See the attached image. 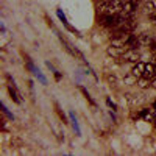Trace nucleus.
Instances as JSON below:
<instances>
[{
  "mask_svg": "<svg viewBox=\"0 0 156 156\" xmlns=\"http://www.w3.org/2000/svg\"><path fill=\"white\" fill-rule=\"evenodd\" d=\"M137 8H139V0H126L122 8V14H125L126 17H131L137 11Z\"/></svg>",
  "mask_w": 156,
  "mask_h": 156,
  "instance_id": "2",
  "label": "nucleus"
},
{
  "mask_svg": "<svg viewBox=\"0 0 156 156\" xmlns=\"http://www.w3.org/2000/svg\"><path fill=\"white\" fill-rule=\"evenodd\" d=\"M137 37H139L140 45H150V44L153 42V37H151V36H150V33H147V31L137 34Z\"/></svg>",
  "mask_w": 156,
  "mask_h": 156,
  "instance_id": "6",
  "label": "nucleus"
},
{
  "mask_svg": "<svg viewBox=\"0 0 156 156\" xmlns=\"http://www.w3.org/2000/svg\"><path fill=\"white\" fill-rule=\"evenodd\" d=\"M150 87L156 89V76H154V78H151V86H150Z\"/></svg>",
  "mask_w": 156,
  "mask_h": 156,
  "instance_id": "15",
  "label": "nucleus"
},
{
  "mask_svg": "<svg viewBox=\"0 0 156 156\" xmlns=\"http://www.w3.org/2000/svg\"><path fill=\"white\" fill-rule=\"evenodd\" d=\"M153 112H154V115H156V108H154V109H153Z\"/></svg>",
  "mask_w": 156,
  "mask_h": 156,
  "instance_id": "17",
  "label": "nucleus"
},
{
  "mask_svg": "<svg viewBox=\"0 0 156 156\" xmlns=\"http://www.w3.org/2000/svg\"><path fill=\"white\" fill-rule=\"evenodd\" d=\"M148 19H150V22H151V23L154 25V27H156V12H154V14H151Z\"/></svg>",
  "mask_w": 156,
  "mask_h": 156,
  "instance_id": "14",
  "label": "nucleus"
},
{
  "mask_svg": "<svg viewBox=\"0 0 156 156\" xmlns=\"http://www.w3.org/2000/svg\"><path fill=\"white\" fill-rule=\"evenodd\" d=\"M106 81L111 87H119V78H117L114 73H106Z\"/></svg>",
  "mask_w": 156,
  "mask_h": 156,
  "instance_id": "9",
  "label": "nucleus"
},
{
  "mask_svg": "<svg viewBox=\"0 0 156 156\" xmlns=\"http://www.w3.org/2000/svg\"><path fill=\"white\" fill-rule=\"evenodd\" d=\"M144 76H148V78H154L156 76V64H145Z\"/></svg>",
  "mask_w": 156,
  "mask_h": 156,
  "instance_id": "7",
  "label": "nucleus"
},
{
  "mask_svg": "<svg viewBox=\"0 0 156 156\" xmlns=\"http://www.w3.org/2000/svg\"><path fill=\"white\" fill-rule=\"evenodd\" d=\"M80 90H81V92H83V94H84V97H86V100H87V101H89V103H90V105H92V106H95V101H94V100H92V98H90V95H89V94H87V92H86V89H84V87H81V86H80Z\"/></svg>",
  "mask_w": 156,
  "mask_h": 156,
  "instance_id": "13",
  "label": "nucleus"
},
{
  "mask_svg": "<svg viewBox=\"0 0 156 156\" xmlns=\"http://www.w3.org/2000/svg\"><path fill=\"white\" fill-rule=\"evenodd\" d=\"M123 62H137L140 59V53H139V48H128L125 51V55L120 58Z\"/></svg>",
  "mask_w": 156,
  "mask_h": 156,
  "instance_id": "3",
  "label": "nucleus"
},
{
  "mask_svg": "<svg viewBox=\"0 0 156 156\" xmlns=\"http://www.w3.org/2000/svg\"><path fill=\"white\" fill-rule=\"evenodd\" d=\"M139 115H140L144 120H147V122H153V115H154V112L150 111L148 108H144V109L139 112Z\"/></svg>",
  "mask_w": 156,
  "mask_h": 156,
  "instance_id": "8",
  "label": "nucleus"
},
{
  "mask_svg": "<svg viewBox=\"0 0 156 156\" xmlns=\"http://www.w3.org/2000/svg\"><path fill=\"white\" fill-rule=\"evenodd\" d=\"M9 144H11V147H12V148H19V147H22V140H20L19 137H16V136H12Z\"/></svg>",
  "mask_w": 156,
  "mask_h": 156,
  "instance_id": "12",
  "label": "nucleus"
},
{
  "mask_svg": "<svg viewBox=\"0 0 156 156\" xmlns=\"http://www.w3.org/2000/svg\"><path fill=\"white\" fill-rule=\"evenodd\" d=\"M97 2H106V0H97Z\"/></svg>",
  "mask_w": 156,
  "mask_h": 156,
  "instance_id": "16",
  "label": "nucleus"
},
{
  "mask_svg": "<svg viewBox=\"0 0 156 156\" xmlns=\"http://www.w3.org/2000/svg\"><path fill=\"white\" fill-rule=\"evenodd\" d=\"M154 126H156V120H154Z\"/></svg>",
  "mask_w": 156,
  "mask_h": 156,
  "instance_id": "18",
  "label": "nucleus"
},
{
  "mask_svg": "<svg viewBox=\"0 0 156 156\" xmlns=\"http://www.w3.org/2000/svg\"><path fill=\"white\" fill-rule=\"evenodd\" d=\"M11 84H14V83H11ZM8 86V90H9V94H11V97L14 98V101L16 103H20V98H19V94L16 92V89H14V86Z\"/></svg>",
  "mask_w": 156,
  "mask_h": 156,
  "instance_id": "11",
  "label": "nucleus"
},
{
  "mask_svg": "<svg viewBox=\"0 0 156 156\" xmlns=\"http://www.w3.org/2000/svg\"><path fill=\"white\" fill-rule=\"evenodd\" d=\"M137 86H139L140 89H145V87L151 86V78H148V76H140V78H137Z\"/></svg>",
  "mask_w": 156,
  "mask_h": 156,
  "instance_id": "10",
  "label": "nucleus"
},
{
  "mask_svg": "<svg viewBox=\"0 0 156 156\" xmlns=\"http://www.w3.org/2000/svg\"><path fill=\"white\" fill-rule=\"evenodd\" d=\"M144 72H145V62H134V66L131 69V73L136 76V78H140V76H144Z\"/></svg>",
  "mask_w": 156,
  "mask_h": 156,
  "instance_id": "5",
  "label": "nucleus"
},
{
  "mask_svg": "<svg viewBox=\"0 0 156 156\" xmlns=\"http://www.w3.org/2000/svg\"><path fill=\"white\" fill-rule=\"evenodd\" d=\"M142 12H144L145 16H151L156 12V3L153 2V0H145L144 5H142Z\"/></svg>",
  "mask_w": 156,
  "mask_h": 156,
  "instance_id": "4",
  "label": "nucleus"
},
{
  "mask_svg": "<svg viewBox=\"0 0 156 156\" xmlns=\"http://www.w3.org/2000/svg\"><path fill=\"white\" fill-rule=\"evenodd\" d=\"M123 8L122 0H106V2H100L97 9L100 12V16L105 14H120Z\"/></svg>",
  "mask_w": 156,
  "mask_h": 156,
  "instance_id": "1",
  "label": "nucleus"
}]
</instances>
